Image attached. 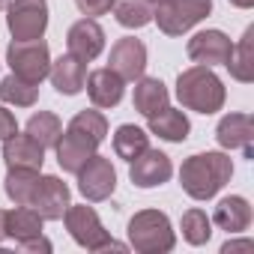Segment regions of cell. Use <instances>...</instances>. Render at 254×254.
<instances>
[{"instance_id": "6", "label": "cell", "mask_w": 254, "mask_h": 254, "mask_svg": "<svg viewBox=\"0 0 254 254\" xmlns=\"http://www.w3.org/2000/svg\"><path fill=\"white\" fill-rule=\"evenodd\" d=\"M6 63L12 69V75L30 81V84H42L48 78V69H51V54H48V45L42 39H15L9 48H6Z\"/></svg>"}, {"instance_id": "37", "label": "cell", "mask_w": 254, "mask_h": 254, "mask_svg": "<svg viewBox=\"0 0 254 254\" xmlns=\"http://www.w3.org/2000/svg\"><path fill=\"white\" fill-rule=\"evenodd\" d=\"M150 3H153V6H162V3H168V0H150Z\"/></svg>"}, {"instance_id": "8", "label": "cell", "mask_w": 254, "mask_h": 254, "mask_svg": "<svg viewBox=\"0 0 254 254\" xmlns=\"http://www.w3.org/2000/svg\"><path fill=\"white\" fill-rule=\"evenodd\" d=\"M117 189V171L111 165V159L105 156H90L84 162V168L78 171V191L90 200V203H99V200H108Z\"/></svg>"}, {"instance_id": "25", "label": "cell", "mask_w": 254, "mask_h": 254, "mask_svg": "<svg viewBox=\"0 0 254 254\" xmlns=\"http://www.w3.org/2000/svg\"><path fill=\"white\" fill-rule=\"evenodd\" d=\"M147 147H150V138H147V132H144V129H138V126H132V123L120 126V129H117V135H114V153H117L120 159H126V162L138 159V156H141Z\"/></svg>"}, {"instance_id": "38", "label": "cell", "mask_w": 254, "mask_h": 254, "mask_svg": "<svg viewBox=\"0 0 254 254\" xmlns=\"http://www.w3.org/2000/svg\"><path fill=\"white\" fill-rule=\"evenodd\" d=\"M9 6V0H0V9H6Z\"/></svg>"}, {"instance_id": "16", "label": "cell", "mask_w": 254, "mask_h": 254, "mask_svg": "<svg viewBox=\"0 0 254 254\" xmlns=\"http://www.w3.org/2000/svg\"><path fill=\"white\" fill-rule=\"evenodd\" d=\"M3 162L6 168H33V171H42V162H45V147L39 141H33L30 135H12L3 141Z\"/></svg>"}, {"instance_id": "3", "label": "cell", "mask_w": 254, "mask_h": 254, "mask_svg": "<svg viewBox=\"0 0 254 254\" xmlns=\"http://www.w3.org/2000/svg\"><path fill=\"white\" fill-rule=\"evenodd\" d=\"M129 245L141 254H165L177 245L171 221L159 209H141L129 221Z\"/></svg>"}, {"instance_id": "15", "label": "cell", "mask_w": 254, "mask_h": 254, "mask_svg": "<svg viewBox=\"0 0 254 254\" xmlns=\"http://www.w3.org/2000/svg\"><path fill=\"white\" fill-rule=\"evenodd\" d=\"M48 75H51V84H54L57 93L75 96V93L84 90V81H87V60H81V57H75V54H63L60 60L51 63Z\"/></svg>"}, {"instance_id": "1", "label": "cell", "mask_w": 254, "mask_h": 254, "mask_svg": "<svg viewBox=\"0 0 254 254\" xmlns=\"http://www.w3.org/2000/svg\"><path fill=\"white\" fill-rule=\"evenodd\" d=\"M233 177V162L224 153H197L189 156L180 168V186L194 200L215 197Z\"/></svg>"}, {"instance_id": "19", "label": "cell", "mask_w": 254, "mask_h": 254, "mask_svg": "<svg viewBox=\"0 0 254 254\" xmlns=\"http://www.w3.org/2000/svg\"><path fill=\"white\" fill-rule=\"evenodd\" d=\"M147 120H150V132L165 138V141H171V144H183L189 138V132H191L189 117L183 111H177V108H162L159 114H153Z\"/></svg>"}, {"instance_id": "5", "label": "cell", "mask_w": 254, "mask_h": 254, "mask_svg": "<svg viewBox=\"0 0 254 254\" xmlns=\"http://www.w3.org/2000/svg\"><path fill=\"white\" fill-rule=\"evenodd\" d=\"M212 12V0H168L153 6V21L165 36H183Z\"/></svg>"}, {"instance_id": "2", "label": "cell", "mask_w": 254, "mask_h": 254, "mask_svg": "<svg viewBox=\"0 0 254 254\" xmlns=\"http://www.w3.org/2000/svg\"><path fill=\"white\" fill-rule=\"evenodd\" d=\"M224 84L209 66H191L177 78V99L197 114H215L224 108Z\"/></svg>"}, {"instance_id": "23", "label": "cell", "mask_w": 254, "mask_h": 254, "mask_svg": "<svg viewBox=\"0 0 254 254\" xmlns=\"http://www.w3.org/2000/svg\"><path fill=\"white\" fill-rule=\"evenodd\" d=\"M42 215L33 206H15L12 212H6V236H12L15 242L33 239L42 233Z\"/></svg>"}, {"instance_id": "27", "label": "cell", "mask_w": 254, "mask_h": 254, "mask_svg": "<svg viewBox=\"0 0 254 254\" xmlns=\"http://www.w3.org/2000/svg\"><path fill=\"white\" fill-rule=\"evenodd\" d=\"M27 135H30L33 141H39V144L48 150V147H54V144L60 141V135H63V123H60L57 114L39 111V114H33V117L27 120Z\"/></svg>"}, {"instance_id": "14", "label": "cell", "mask_w": 254, "mask_h": 254, "mask_svg": "<svg viewBox=\"0 0 254 254\" xmlns=\"http://www.w3.org/2000/svg\"><path fill=\"white\" fill-rule=\"evenodd\" d=\"M66 45H69V54H75L81 60H96L105 48V30L93 18H81L69 27Z\"/></svg>"}, {"instance_id": "26", "label": "cell", "mask_w": 254, "mask_h": 254, "mask_svg": "<svg viewBox=\"0 0 254 254\" xmlns=\"http://www.w3.org/2000/svg\"><path fill=\"white\" fill-rule=\"evenodd\" d=\"M114 15L123 27L129 30H138V27H147L153 21V3L150 0H114Z\"/></svg>"}, {"instance_id": "33", "label": "cell", "mask_w": 254, "mask_h": 254, "mask_svg": "<svg viewBox=\"0 0 254 254\" xmlns=\"http://www.w3.org/2000/svg\"><path fill=\"white\" fill-rule=\"evenodd\" d=\"M18 248H21V251H42V254H48V251H51V242L39 233V236H33V239L18 242Z\"/></svg>"}, {"instance_id": "13", "label": "cell", "mask_w": 254, "mask_h": 254, "mask_svg": "<svg viewBox=\"0 0 254 254\" xmlns=\"http://www.w3.org/2000/svg\"><path fill=\"white\" fill-rule=\"evenodd\" d=\"M215 138L224 150H242L245 159H251V138H254V120L248 114H227L221 117Z\"/></svg>"}, {"instance_id": "9", "label": "cell", "mask_w": 254, "mask_h": 254, "mask_svg": "<svg viewBox=\"0 0 254 254\" xmlns=\"http://www.w3.org/2000/svg\"><path fill=\"white\" fill-rule=\"evenodd\" d=\"M186 51H189V57L197 66H209L212 69V66H224L227 63V57L233 51V42L221 30H200V33H194L189 39Z\"/></svg>"}, {"instance_id": "30", "label": "cell", "mask_w": 254, "mask_h": 254, "mask_svg": "<svg viewBox=\"0 0 254 254\" xmlns=\"http://www.w3.org/2000/svg\"><path fill=\"white\" fill-rule=\"evenodd\" d=\"M183 236H186V242H191V245H206V242H209V236H212V221L206 218L203 209H189V212L183 215Z\"/></svg>"}, {"instance_id": "11", "label": "cell", "mask_w": 254, "mask_h": 254, "mask_svg": "<svg viewBox=\"0 0 254 254\" xmlns=\"http://www.w3.org/2000/svg\"><path fill=\"white\" fill-rule=\"evenodd\" d=\"M30 206L45 221H60L69 209V186L60 177H39V186L33 191Z\"/></svg>"}, {"instance_id": "32", "label": "cell", "mask_w": 254, "mask_h": 254, "mask_svg": "<svg viewBox=\"0 0 254 254\" xmlns=\"http://www.w3.org/2000/svg\"><path fill=\"white\" fill-rule=\"evenodd\" d=\"M18 132V123H15V114L6 111V108H0V141H6Z\"/></svg>"}, {"instance_id": "4", "label": "cell", "mask_w": 254, "mask_h": 254, "mask_svg": "<svg viewBox=\"0 0 254 254\" xmlns=\"http://www.w3.org/2000/svg\"><path fill=\"white\" fill-rule=\"evenodd\" d=\"M66 230L72 233V239L81 245V248H87V251H126V245H120V242H114L111 236H108V230L102 227V221H99V215H96V209L93 206H72L69 203V209H66Z\"/></svg>"}, {"instance_id": "17", "label": "cell", "mask_w": 254, "mask_h": 254, "mask_svg": "<svg viewBox=\"0 0 254 254\" xmlns=\"http://www.w3.org/2000/svg\"><path fill=\"white\" fill-rule=\"evenodd\" d=\"M87 96H90V102L96 105V108H114V105H120V99H123V78L108 66V69H96V72H90L87 75Z\"/></svg>"}, {"instance_id": "20", "label": "cell", "mask_w": 254, "mask_h": 254, "mask_svg": "<svg viewBox=\"0 0 254 254\" xmlns=\"http://www.w3.org/2000/svg\"><path fill=\"white\" fill-rule=\"evenodd\" d=\"M212 221L227 233H242L251 224V206H248L245 197H236V194L224 197V200H218V206L212 212Z\"/></svg>"}, {"instance_id": "10", "label": "cell", "mask_w": 254, "mask_h": 254, "mask_svg": "<svg viewBox=\"0 0 254 254\" xmlns=\"http://www.w3.org/2000/svg\"><path fill=\"white\" fill-rule=\"evenodd\" d=\"M129 165H132V168H129V177H132V183H135L138 189L165 186V183L171 180V174H174L171 159H168L162 150H150V147H147L138 159H132Z\"/></svg>"}, {"instance_id": "29", "label": "cell", "mask_w": 254, "mask_h": 254, "mask_svg": "<svg viewBox=\"0 0 254 254\" xmlns=\"http://www.w3.org/2000/svg\"><path fill=\"white\" fill-rule=\"evenodd\" d=\"M66 129L84 135L87 141H93V144L99 147V144L105 141V135H108V120H105V114H99V111H81V114L72 117V123L66 126Z\"/></svg>"}, {"instance_id": "21", "label": "cell", "mask_w": 254, "mask_h": 254, "mask_svg": "<svg viewBox=\"0 0 254 254\" xmlns=\"http://www.w3.org/2000/svg\"><path fill=\"white\" fill-rule=\"evenodd\" d=\"M168 87L159 81V78H138V84H135V96H132V102H135V111L138 114H144V117H153V114H159L162 108H168Z\"/></svg>"}, {"instance_id": "28", "label": "cell", "mask_w": 254, "mask_h": 254, "mask_svg": "<svg viewBox=\"0 0 254 254\" xmlns=\"http://www.w3.org/2000/svg\"><path fill=\"white\" fill-rule=\"evenodd\" d=\"M0 99L6 105H15V108H30L39 99V84H30L18 75H9L0 81Z\"/></svg>"}, {"instance_id": "31", "label": "cell", "mask_w": 254, "mask_h": 254, "mask_svg": "<svg viewBox=\"0 0 254 254\" xmlns=\"http://www.w3.org/2000/svg\"><path fill=\"white\" fill-rule=\"evenodd\" d=\"M75 6L87 15V18H96V15H108L114 0H75Z\"/></svg>"}, {"instance_id": "34", "label": "cell", "mask_w": 254, "mask_h": 254, "mask_svg": "<svg viewBox=\"0 0 254 254\" xmlns=\"http://www.w3.org/2000/svg\"><path fill=\"white\" fill-rule=\"evenodd\" d=\"M230 251H251V242L248 239H242V242H224L221 254H230Z\"/></svg>"}, {"instance_id": "12", "label": "cell", "mask_w": 254, "mask_h": 254, "mask_svg": "<svg viewBox=\"0 0 254 254\" xmlns=\"http://www.w3.org/2000/svg\"><path fill=\"white\" fill-rule=\"evenodd\" d=\"M111 69L123 81H138L147 69V45L135 36L117 39L114 48H111Z\"/></svg>"}, {"instance_id": "7", "label": "cell", "mask_w": 254, "mask_h": 254, "mask_svg": "<svg viewBox=\"0 0 254 254\" xmlns=\"http://www.w3.org/2000/svg\"><path fill=\"white\" fill-rule=\"evenodd\" d=\"M6 27L12 39H42L48 27V3L45 0H9Z\"/></svg>"}, {"instance_id": "36", "label": "cell", "mask_w": 254, "mask_h": 254, "mask_svg": "<svg viewBox=\"0 0 254 254\" xmlns=\"http://www.w3.org/2000/svg\"><path fill=\"white\" fill-rule=\"evenodd\" d=\"M233 6H239V9H251L254 6V0H230Z\"/></svg>"}, {"instance_id": "35", "label": "cell", "mask_w": 254, "mask_h": 254, "mask_svg": "<svg viewBox=\"0 0 254 254\" xmlns=\"http://www.w3.org/2000/svg\"><path fill=\"white\" fill-rule=\"evenodd\" d=\"M6 239V209H0V242Z\"/></svg>"}, {"instance_id": "22", "label": "cell", "mask_w": 254, "mask_h": 254, "mask_svg": "<svg viewBox=\"0 0 254 254\" xmlns=\"http://www.w3.org/2000/svg\"><path fill=\"white\" fill-rule=\"evenodd\" d=\"M251 42H254V27H248L242 33L239 45H233V51H230V57L224 63L230 69V75L236 81H242V84H251L254 81V48H251Z\"/></svg>"}, {"instance_id": "24", "label": "cell", "mask_w": 254, "mask_h": 254, "mask_svg": "<svg viewBox=\"0 0 254 254\" xmlns=\"http://www.w3.org/2000/svg\"><path fill=\"white\" fill-rule=\"evenodd\" d=\"M36 186H39V171H33V168H9L6 194H9V200L15 206H30Z\"/></svg>"}, {"instance_id": "18", "label": "cell", "mask_w": 254, "mask_h": 254, "mask_svg": "<svg viewBox=\"0 0 254 254\" xmlns=\"http://www.w3.org/2000/svg\"><path fill=\"white\" fill-rule=\"evenodd\" d=\"M54 150H57V162H60V168H63L66 174H78V171L84 168V162H87L90 156H96V144L87 141L84 135L72 132V129H66V132L60 135V141L54 144Z\"/></svg>"}]
</instances>
